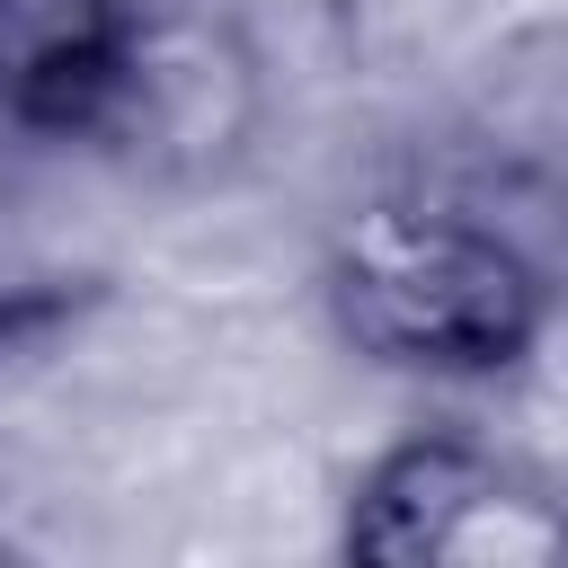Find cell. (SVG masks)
<instances>
[{
  "instance_id": "obj_3",
  "label": "cell",
  "mask_w": 568,
  "mask_h": 568,
  "mask_svg": "<svg viewBox=\"0 0 568 568\" xmlns=\"http://www.w3.org/2000/svg\"><path fill=\"white\" fill-rule=\"evenodd\" d=\"M142 27V0H0V124L106 142Z\"/></svg>"
},
{
  "instance_id": "obj_4",
  "label": "cell",
  "mask_w": 568,
  "mask_h": 568,
  "mask_svg": "<svg viewBox=\"0 0 568 568\" xmlns=\"http://www.w3.org/2000/svg\"><path fill=\"white\" fill-rule=\"evenodd\" d=\"M0 550H9V532H0Z\"/></svg>"
},
{
  "instance_id": "obj_2",
  "label": "cell",
  "mask_w": 568,
  "mask_h": 568,
  "mask_svg": "<svg viewBox=\"0 0 568 568\" xmlns=\"http://www.w3.org/2000/svg\"><path fill=\"white\" fill-rule=\"evenodd\" d=\"M559 532L550 479L479 435L390 444L346 506V559L364 568H541Z\"/></svg>"
},
{
  "instance_id": "obj_1",
  "label": "cell",
  "mask_w": 568,
  "mask_h": 568,
  "mask_svg": "<svg viewBox=\"0 0 568 568\" xmlns=\"http://www.w3.org/2000/svg\"><path fill=\"white\" fill-rule=\"evenodd\" d=\"M328 320L364 364L426 382L515 373L550 328V275L497 222L426 195H373L328 231Z\"/></svg>"
}]
</instances>
